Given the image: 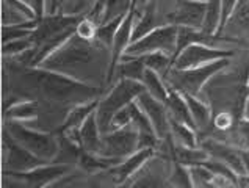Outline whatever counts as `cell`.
<instances>
[{
  "mask_svg": "<svg viewBox=\"0 0 249 188\" xmlns=\"http://www.w3.org/2000/svg\"><path fill=\"white\" fill-rule=\"evenodd\" d=\"M27 78L47 100L56 104H85L87 99H96L102 93L99 86H91L66 74L42 68H33L27 72Z\"/></svg>",
  "mask_w": 249,
  "mask_h": 188,
  "instance_id": "cell-1",
  "label": "cell"
},
{
  "mask_svg": "<svg viewBox=\"0 0 249 188\" xmlns=\"http://www.w3.org/2000/svg\"><path fill=\"white\" fill-rule=\"evenodd\" d=\"M101 47L105 46L99 41L82 38L74 33L65 44L53 50L36 68L61 72V74L71 77V74H77V72L89 68L94 63L96 56L101 54Z\"/></svg>",
  "mask_w": 249,
  "mask_h": 188,
  "instance_id": "cell-2",
  "label": "cell"
},
{
  "mask_svg": "<svg viewBox=\"0 0 249 188\" xmlns=\"http://www.w3.org/2000/svg\"><path fill=\"white\" fill-rule=\"evenodd\" d=\"M144 91L146 86L143 82L130 80V78H119V82L113 86L111 91L102 100H99V105L96 108L97 124L102 135L110 132L111 119L121 108H124L130 102H133V100H137V97Z\"/></svg>",
  "mask_w": 249,
  "mask_h": 188,
  "instance_id": "cell-3",
  "label": "cell"
},
{
  "mask_svg": "<svg viewBox=\"0 0 249 188\" xmlns=\"http://www.w3.org/2000/svg\"><path fill=\"white\" fill-rule=\"evenodd\" d=\"M231 64V58H221L210 63L201 64V66L188 68V69H169L168 74L163 77L165 82L180 93H188L191 96H199L204 86L213 75L221 72Z\"/></svg>",
  "mask_w": 249,
  "mask_h": 188,
  "instance_id": "cell-4",
  "label": "cell"
},
{
  "mask_svg": "<svg viewBox=\"0 0 249 188\" xmlns=\"http://www.w3.org/2000/svg\"><path fill=\"white\" fill-rule=\"evenodd\" d=\"M3 127L30 152L47 162L56 160L60 152V136L56 133H41L24 127L20 121H5Z\"/></svg>",
  "mask_w": 249,
  "mask_h": 188,
  "instance_id": "cell-5",
  "label": "cell"
},
{
  "mask_svg": "<svg viewBox=\"0 0 249 188\" xmlns=\"http://www.w3.org/2000/svg\"><path fill=\"white\" fill-rule=\"evenodd\" d=\"M138 143V129L133 122H130L124 127H119L102 135V150L99 155L124 160V157H129L140 149Z\"/></svg>",
  "mask_w": 249,
  "mask_h": 188,
  "instance_id": "cell-6",
  "label": "cell"
},
{
  "mask_svg": "<svg viewBox=\"0 0 249 188\" xmlns=\"http://www.w3.org/2000/svg\"><path fill=\"white\" fill-rule=\"evenodd\" d=\"M177 42V25H163L152 30L151 33L144 35L143 38L130 42L127 47V55H144L149 52H165L173 56Z\"/></svg>",
  "mask_w": 249,
  "mask_h": 188,
  "instance_id": "cell-7",
  "label": "cell"
},
{
  "mask_svg": "<svg viewBox=\"0 0 249 188\" xmlns=\"http://www.w3.org/2000/svg\"><path fill=\"white\" fill-rule=\"evenodd\" d=\"M2 141H3V169L6 171H28L36 168V166L51 163L44 160V158L35 155L27 148H24L5 127L2 133Z\"/></svg>",
  "mask_w": 249,
  "mask_h": 188,
  "instance_id": "cell-8",
  "label": "cell"
},
{
  "mask_svg": "<svg viewBox=\"0 0 249 188\" xmlns=\"http://www.w3.org/2000/svg\"><path fill=\"white\" fill-rule=\"evenodd\" d=\"M69 171H71V165L46 163V165L36 166V168H33V169H28V171H6V169H3L2 174L10 176L13 179L24 180L27 187L41 188V187L52 185L53 182H58V180L61 177H65Z\"/></svg>",
  "mask_w": 249,
  "mask_h": 188,
  "instance_id": "cell-9",
  "label": "cell"
},
{
  "mask_svg": "<svg viewBox=\"0 0 249 188\" xmlns=\"http://www.w3.org/2000/svg\"><path fill=\"white\" fill-rule=\"evenodd\" d=\"M232 55H235L233 50H224V49H218L213 46L207 44H191L188 47H185L179 56L173 61V66L171 69H188V68H195V66H201V64L215 61V60H221V58H231Z\"/></svg>",
  "mask_w": 249,
  "mask_h": 188,
  "instance_id": "cell-10",
  "label": "cell"
},
{
  "mask_svg": "<svg viewBox=\"0 0 249 188\" xmlns=\"http://www.w3.org/2000/svg\"><path fill=\"white\" fill-rule=\"evenodd\" d=\"M137 5H138V0H135L132 8L125 14L123 24H121V27L118 28L115 39H113V46H111V52H110V63H108V69H107V75H105L107 85L111 83L118 64L121 61V58H123V55L125 54L127 47H129L132 42L133 20H135V16H137Z\"/></svg>",
  "mask_w": 249,
  "mask_h": 188,
  "instance_id": "cell-11",
  "label": "cell"
},
{
  "mask_svg": "<svg viewBox=\"0 0 249 188\" xmlns=\"http://www.w3.org/2000/svg\"><path fill=\"white\" fill-rule=\"evenodd\" d=\"M201 148L207 150V154L212 158L224 162L231 169H233L238 176H246V169L243 165V158H241V150L235 148L233 144L221 141L218 138H204L199 141Z\"/></svg>",
  "mask_w": 249,
  "mask_h": 188,
  "instance_id": "cell-12",
  "label": "cell"
},
{
  "mask_svg": "<svg viewBox=\"0 0 249 188\" xmlns=\"http://www.w3.org/2000/svg\"><path fill=\"white\" fill-rule=\"evenodd\" d=\"M137 102L141 107V110L147 114V118L151 119L155 132L159 135V138L165 140L171 133L169 114H168V108H166L165 102L155 99L147 90L144 93H141L137 97Z\"/></svg>",
  "mask_w": 249,
  "mask_h": 188,
  "instance_id": "cell-13",
  "label": "cell"
},
{
  "mask_svg": "<svg viewBox=\"0 0 249 188\" xmlns=\"http://www.w3.org/2000/svg\"><path fill=\"white\" fill-rule=\"evenodd\" d=\"M155 152V148H143V149H138L137 152L129 155L125 160L119 162L118 165L111 166L110 168V176L113 179V182L116 185H123L125 180H129L133 174L141 169L149 158L154 157Z\"/></svg>",
  "mask_w": 249,
  "mask_h": 188,
  "instance_id": "cell-14",
  "label": "cell"
},
{
  "mask_svg": "<svg viewBox=\"0 0 249 188\" xmlns=\"http://www.w3.org/2000/svg\"><path fill=\"white\" fill-rule=\"evenodd\" d=\"M165 105L168 108L169 118H173V119L179 121V122H183V124H188L190 127H193V129L197 130L196 122H195L193 116H191L188 104H187V100H185L183 94L179 90H176L174 86H171V85H168V96H166V100H165Z\"/></svg>",
  "mask_w": 249,
  "mask_h": 188,
  "instance_id": "cell-15",
  "label": "cell"
},
{
  "mask_svg": "<svg viewBox=\"0 0 249 188\" xmlns=\"http://www.w3.org/2000/svg\"><path fill=\"white\" fill-rule=\"evenodd\" d=\"M80 141L82 149L91 154H101L102 150V132L97 124L96 112H92L89 116L85 119L80 127Z\"/></svg>",
  "mask_w": 249,
  "mask_h": 188,
  "instance_id": "cell-16",
  "label": "cell"
},
{
  "mask_svg": "<svg viewBox=\"0 0 249 188\" xmlns=\"http://www.w3.org/2000/svg\"><path fill=\"white\" fill-rule=\"evenodd\" d=\"M99 105V100L97 99H92L91 102H85V104H79V105H74V108L68 113V116L65 119V122L55 130L53 133L56 135H63L66 133L68 130H72V129H80L82 124L85 122L89 114L92 112H96V108Z\"/></svg>",
  "mask_w": 249,
  "mask_h": 188,
  "instance_id": "cell-17",
  "label": "cell"
},
{
  "mask_svg": "<svg viewBox=\"0 0 249 188\" xmlns=\"http://www.w3.org/2000/svg\"><path fill=\"white\" fill-rule=\"evenodd\" d=\"M146 69L147 68H146L143 55L133 56V55L124 54L118 64V68H116V72H118L119 78H130V80L143 82Z\"/></svg>",
  "mask_w": 249,
  "mask_h": 188,
  "instance_id": "cell-18",
  "label": "cell"
},
{
  "mask_svg": "<svg viewBox=\"0 0 249 188\" xmlns=\"http://www.w3.org/2000/svg\"><path fill=\"white\" fill-rule=\"evenodd\" d=\"M182 94H183L185 100H187L190 113L196 122L197 130L199 132H202V130H205L209 127L210 121H212V107L201 102V100L197 99V96H191V94H188V93H182Z\"/></svg>",
  "mask_w": 249,
  "mask_h": 188,
  "instance_id": "cell-19",
  "label": "cell"
},
{
  "mask_svg": "<svg viewBox=\"0 0 249 188\" xmlns=\"http://www.w3.org/2000/svg\"><path fill=\"white\" fill-rule=\"evenodd\" d=\"M38 116V102L36 100H19L11 107L3 110L5 121H30Z\"/></svg>",
  "mask_w": 249,
  "mask_h": 188,
  "instance_id": "cell-20",
  "label": "cell"
},
{
  "mask_svg": "<svg viewBox=\"0 0 249 188\" xmlns=\"http://www.w3.org/2000/svg\"><path fill=\"white\" fill-rule=\"evenodd\" d=\"M249 32V0H238L232 16L227 20L223 33Z\"/></svg>",
  "mask_w": 249,
  "mask_h": 188,
  "instance_id": "cell-21",
  "label": "cell"
},
{
  "mask_svg": "<svg viewBox=\"0 0 249 188\" xmlns=\"http://www.w3.org/2000/svg\"><path fill=\"white\" fill-rule=\"evenodd\" d=\"M143 83L146 86V90L151 93L155 99L165 102L166 96H168V85L165 82V78H163L159 72H155L152 69H146Z\"/></svg>",
  "mask_w": 249,
  "mask_h": 188,
  "instance_id": "cell-22",
  "label": "cell"
},
{
  "mask_svg": "<svg viewBox=\"0 0 249 188\" xmlns=\"http://www.w3.org/2000/svg\"><path fill=\"white\" fill-rule=\"evenodd\" d=\"M219 25H221V0H207L202 30L210 35H218Z\"/></svg>",
  "mask_w": 249,
  "mask_h": 188,
  "instance_id": "cell-23",
  "label": "cell"
},
{
  "mask_svg": "<svg viewBox=\"0 0 249 188\" xmlns=\"http://www.w3.org/2000/svg\"><path fill=\"white\" fill-rule=\"evenodd\" d=\"M124 18H125V14H124V16L116 18V19H111V20H108V22H105V24L97 25V28H96L94 39L101 42V44H104L105 47H108L110 52H111L113 39H115L116 32H118V28L121 27V24H123Z\"/></svg>",
  "mask_w": 249,
  "mask_h": 188,
  "instance_id": "cell-24",
  "label": "cell"
},
{
  "mask_svg": "<svg viewBox=\"0 0 249 188\" xmlns=\"http://www.w3.org/2000/svg\"><path fill=\"white\" fill-rule=\"evenodd\" d=\"M169 124H171V132H173L179 143L185 144L188 148H197L199 146V140L196 136V129L190 127L188 124H183L173 118H169Z\"/></svg>",
  "mask_w": 249,
  "mask_h": 188,
  "instance_id": "cell-25",
  "label": "cell"
},
{
  "mask_svg": "<svg viewBox=\"0 0 249 188\" xmlns=\"http://www.w3.org/2000/svg\"><path fill=\"white\" fill-rule=\"evenodd\" d=\"M227 143L238 149H249V118L240 119L227 135Z\"/></svg>",
  "mask_w": 249,
  "mask_h": 188,
  "instance_id": "cell-26",
  "label": "cell"
},
{
  "mask_svg": "<svg viewBox=\"0 0 249 188\" xmlns=\"http://www.w3.org/2000/svg\"><path fill=\"white\" fill-rule=\"evenodd\" d=\"M144 63L147 69L159 72L161 77H165L171 69V55L165 52H149L144 54Z\"/></svg>",
  "mask_w": 249,
  "mask_h": 188,
  "instance_id": "cell-27",
  "label": "cell"
},
{
  "mask_svg": "<svg viewBox=\"0 0 249 188\" xmlns=\"http://www.w3.org/2000/svg\"><path fill=\"white\" fill-rule=\"evenodd\" d=\"M190 169V176L191 180H193V187H201V188H212L216 187V177L215 174L209 169L205 168L204 165H193L188 166Z\"/></svg>",
  "mask_w": 249,
  "mask_h": 188,
  "instance_id": "cell-28",
  "label": "cell"
},
{
  "mask_svg": "<svg viewBox=\"0 0 249 188\" xmlns=\"http://www.w3.org/2000/svg\"><path fill=\"white\" fill-rule=\"evenodd\" d=\"M133 2H135V0H107L102 24L127 14V13H129V10L132 8Z\"/></svg>",
  "mask_w": 249,
  "mask_h": 188,
  "instance_id": "cell-29",
  "label": "cell"
},
{
  "mask_svg": "<svg viewBox=\"0 0 249 188\" xmlns=\"http://www.w3.org/2000/svg\"><path fill=\"white\" fill-rule=\"evenodd\" d=\"M2 3H3V6H2V25H5V27L19 25V24L27 22V20H32V19H28L20 10L14 8V6L5 3V2H2Z\"/></svg>",
  "mask_w": 249,
  "mask_h": 188,
  "instance_id": "cell-30",
  "label": "cell"
},
{
  "mask_svg": "<svg viewBox=\"0 0 249 188\" xmlns=\"http://www.w3.org/2000/svg\"><path fill=\"white\" fill-rule=\"evenodd\" d=\"M169 182H171L169 185L173 187H193V180H191L188 166L179 162H174L173 176H171Z\"/></svg>",
  "mask_w": 249,
  "mask_h": 188,
  "instance_id": "cell-31",
  "label": "cell"
},
{
  "mask_svg": "<svg viewBox=\"0 0 249 188\" xmlns=\"http://www.w3.org/2000/svg\"><path fill=\"white\" fill-rule=\"evenodd\" d=\"M32 47H35L33 41L30 36H27V38L14 39V41H10V42H6V44H3L2 54H3V56H18Z\"/></svg>",
  "mask_w": 249,
  "mask_h": 188,
  "instance_id": "cell-32",
  "label": "cell"
},
{
  "mask_svg": "<svg viewBox=\"0 0 249 188\" xmlns=\"http://www.w3.org/2000/svg\"><path fill=\"white\" fill-rule=\"evenodd\" d=\"M33 33V30L30 28H24L19 25H8V27H2V42L6 44V42L14 41V39H20V38H27Z\"/></svg>",
  "mask_w": 249,
  "mask_h": 188,
  "instance_id": "cell-33",
  "label": "cell"
},
{
  "mask_svg": "<svg viewBox=\"0 0 249 188\" xmlns=\"http://www.w3.org/2000/svg\"><path fill=\"white\" fill-rule=\"evenodd\" d=\"M96 28H97V24L92 22L91 19H88L85 16L79 24H77V30L75 33L82 36V38H87V39H94V35H96Z\"/></svg>",
  "mask_w": 249,
  "mask_h": 188,
  "instance_id": "cell-34",
  "label": "cell"
},
{
  "mask_svg": "<svg viewBox=\"0 0 249 188\" xmlns=\"http://www.w3.org/2000/svg\"><path fill=\"white\" fill-rule=\"evenodd\" d=\"M238 0H221V25H219L218 35H223V30L227 24V20L232 16L233 10H235Z\"/></svg>",
  "mask_w": 249,
  "mask_h": 188,
  "instance_id": "cell-35",
  "label": "cell"
},
{
  "mask_svg": "<svg viewBox=\"0 0 249 188\" xmlns=\"http://www.w3.org/2000/svg\"><path fill=\"white\" fill-rule=\"evenodd\" d=\"M65 0H46V3L49 5L47 8H49V13L51 14H55L56 13V10H58V6H60V3H63Z\"/></svg>",
  "mask_w": 249,
  "mask_h": 188,
  "instance_id": "cell-36",
  "label": "cell"
},
{
  "mask_svg": "<svg viewBox=\"0 0 249 188\" xmlns=\"http://www.w3.org/2000/svg\"><path fill=\"white\" fill-rule=\"evenodd\" d=\"M241 150V158H243V165L246 169V176H249V149H240Z\"/></svg>",
  "mask_w": 249,
  "mask_h": 188,
  "instance_id": "cell-37",
  "label": "cell"
},
{
  "mask_svg": "<svg viewBox=\"0 0 249 188\" xmlns=\"http://www.w3.org/2000/svg\"><path fill=\"white\" fill-rule=\"evenodd\" d=\"M245 116H246V118H249V102H248V105H246V110H245Z\"/></svg>",
  "mask_w": 249,
  "mask_h": 188,
  "instance_id": "cell-38",
  "label": "cell"
},
{
  "mask_svg": "<svg viewBox=\"0 0 249 188\" xmlns=\"http://www.w3.org/2000/svg\"><path fill=\"white\" fill-rule=\"evenodd\" d=\"M138 2H141V3H146V2H147V0H138Z\"/></svg>",
  "mask_w": 249,
  "mask_h": 188,
  "instance_id": "cell-39",
  "label": "cell"
},
{
  "mask_svg": "<svg viewBox=\"0 0 249 188\" xmlns=\"http://www.w3.org/2000/svg\"><path fill=\"white\" fill-rule=\"evenodd\" d=\"M24 2H27V3H30V2H32V0H24Z\"/></svg>",
  "mask_w": 249,
  "mask_h": 188,
  "instance_id": "cell-40",
  "label": "cell"
}]
</instances>
